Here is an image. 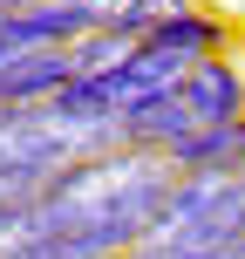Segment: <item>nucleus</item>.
<instances>
[{
    "label": "nucleus",
    "mask_w": 245,
    "mask_h": 259,
    "mask_svg": "<svg viewBox=\"0 0 245 259\" xmlns=\"http://www.w3.org/2000/svg\"><path fill=\"white\" fill-rule=\"evenodd\" d=\"M177 96H184V109L198 116V130L232 123V116H245V68L232 62V55H205V62L177 82Z\"/></svg>",
    "instance_id": "f257e3e1"
},
{
    "label": "nucleus",
    "mask_w": 245,
    "mask_h": 259,
    "mask_svg": "<svg viewBox=\"0 0 245 259\" xmlns=\"http://www.w3.org/2000/svg\"><path fill=\"white\" fill-rule=\"evenodd\" d=\"M164 157H170L177 178H245V116L211 123V130H191V137L170 143Z\"/></svg>",
    "instance_id": "f03ea898"
},
{
    "label": "nucleus",
    "mask_w": 245,
    "mask_h": 259,
    "mask_svg": "<svg viewBox=\"0 0 245 259\" xmlns=\"http://www.w3.org/2000/svg\"><path fill=\"white\" fill-rule=\"evenodd\" d=\"M191 7H198V0H123L109 27H129V34H150L157 21H177V14H191Z\"/></svg>",
    "instance_id": "7ed1b4c3"
},
{
    "label": "nucleus",
    "mask_w": 245,
    "mask_h": 259,
    "mask_svg": "<svg viewBox=\"0 0 245 259\" xmlns=\"http://www.w3.org/2000/svg\"><path fill=\"white\" fill-rule=\"evenodd\" d=\"M75 7H95V14H103V27H109V21H116V7H123V0H75Z\"/></svg>",
    "instance_id": "20e7f679"
},
{
    "label": "nucleus",
    "mask_w": 245,
    "mask_h": 259,
    "mask_svg": "<svg viewBox=\"0 0 245 259\" xmlns=\"http://www.w3.org/2000/svg\"><path fill=\"white\" fill-rule=\"evenodd\" d=\"M157 259V252H150ZM205 259H245V239H238V246H218V252H205Z\"/></svg>",
    "instance_id": "39448f33"
}]
</instances>
